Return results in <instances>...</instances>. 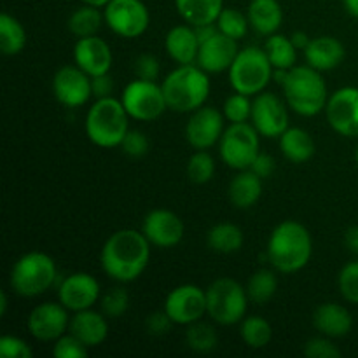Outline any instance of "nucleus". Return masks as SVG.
I'll return each mask as SVG.
<instances>
[{
  "instance_id": "20",
  "label": "nucleus",
  "mask_w": 358,
  "mask_h": 358,
  "mask_svg": "<svg viewBox=\"0 0 358 358\" xmlns=\"http://www.w3.org/2000/svg\"><path fill=\"white\" fill-rule=\"evenodd\" d=\"M73 62L87 76L96 77L101 73H110L114 55L107 42L98 35L77 38L73 45Z\"/></svg>"
},
{
  "instance_id": "16",
  "label": "nucleus",
  "mask_w": 358,
  "mask_h": 358,
  "mask_svg": "<svg viewBox=\"0 0 358 358\" xmlns=\"http://www.w3.org/2000/svg\"><path fill=\"white\" fill-rule=\"evenodd\" d=\"M224 112L219 108L203 105L198 110L191 112V117L185 124V138L189 145L196 150H208L219 143L224 133Z\"/></svg>"
},
{
  "instance_id": "37",
  "label": "nucleus",
  "mask_w": 358,
  "mask_h": 358,
  "mask_svg": "<svg viewBox=\"0 0 358 358\" xmlns=\"http://www.w3.org/2000/svg\"><path fill=\"white\" fill-rule=\"evenodd\" d=\"M219 31H222L227 37L234 38V41L240 42L241 38L247 37L248 28H250V21H248L247 13H241V10L234 9V7H224L222 13L219 14L215 21Z\"/></svg>"
},
{
  "instance_id": "14",
  "label": "nucleus",
  "mask_w": 358,
  "mask_h": 358,
  "mask_svg": "<svg viewBox=\"0 0 358 358\" xmlns=\"http://www.w3.org/2000/svg\"><path fill=\"white\" fill-rule=\"evenodd\" d=\"M325 115L338 135L358 138V87L345 86L334 91L325 105Z\"/></svg>"
},
{
  "instance_id": "50",
  "label": "nucleus",
  "mask_w": 358,
  "mask_h": 358,
  "mask_svg": "<svg viewBox=\"0 0 358 358\" xmlns=\"http://www.w3.org/2000/svg\"><path fill=\"white\" fill-rule=\"evenodd\" d=\"M345 247L348 248L352 254L358 255V226H352V227H348V229H346Z\"/></svg>"
},
{
  "instance_id": "32",
  "label": "nucleus",
  "mask_w": 358,
  "mask_h": 358,
  "mask_svg": "<svg viewBox=\"0 0 358 358\" xmlns=\"http://www.w3.org/2000/svg\"><path fill=\"white\" fill-rule=\"evenodd\" d=\"M27 30L17 17L3 13L0 16V49L6 56H16L27 48Z\"/></svg>"
},
{
  "instance_id": "26",
  "label": "nucleus",
  "mask_w": 358,
  "mask_h": 358,
  "mask_svg": "<svg viewBox=\"0 0 358 358\" xmlns=\"http://www.w3.org/2000/svg\"><path fill=\"white\" fill-rule=\"evenodd\" d=\"M247 16L250 27L257 34L269 37L282 27L283 7L278 0H250L247 7Z\"/></svg>"
},
{
  "instance_id": "6",
  "label": "nucleus",
  "mask_w": 358,
  "mask_h": 358,
  "mask_svg": "<svg viewBox=\"0 0 358 358\" xmlns=\"http://www.w3.org/2000/svg\"><path fill=\"white\" fill-rule=\"evenodd\" d=\"M58 268L51 255L44 252H27L10 269V289L21 297H38L56 282Z\"/></svg>"
},
{
  "instance_id": "43",
  "label": "nucleus",
  "mask_w": 358,
  "mask_h": 358,
  "mask_svg": "<svg viewBox=\"0 0 358 358\" xmlns=\"http://www.w3.org/2000/svg\"><path fill=\"white\" fill-rule=\"evenodd\" d=\"M303 353L308 358H339L341 357V350L332 343V338L327 336H320V338H313L304 345Z\"/></svg>"
},
{
  "instance_id": "39",
  "label": "nucleus",
  "mask_w": 358,
  "mask_h": 358,
  "mask_svg": "<svg viewBox=\"0 0 358 358\" xmlns=\"http://www.w3.org/2000/svg\"><path fill=\"white\" fill-rule=\"evenodd\" d=\"M252 105H254L252 96L234 91V93L231 94V96H227L226 101H224V117L229 122H250Z\"/></svg>"
},
{
  "instance_id": "21",
  "label": "nucleus",
  "mask_w": 358,
  "mask_h": 358,
  "mask_svg": "<svg viewBox=\"0 0 358 358\" xmlns=\"http://www.w3.org/2000/svg\"><path fill=\"white\" fill-rule=\"evenodd\" d=\"M238 52H240L238 41L227 37L222 31H217L215 35L199 44L196 65L201 66L208 73L227 72Z\"/></svg>"
},
{
  "instance_id": "31",
  "label": "nucleus",
  "mask_w": 358,
  "mask_h": 358,
  "mask_svg": "<svg viewBox=\"0 0 358 358\" xmlns=\"http://www.w3.org/2000/svg\"><path fill=\"white\" fill-rule=\"evenodd\" d=\"M103 10L98 9V7L87 6V3H83V6L77 7V9L70 14L69 30L70 34L76 35L77 38L91 37V35H98V31L103 27Z\"/></svg>"
},
{
  "instance_id": "44",
  "label": "nucleus",
  "mask_w": 358,
  "mask_h": 358,
  "mask_svg": "<svg viewBox=\"0 0 358 358\" xmlns=\"http://www.w3.org/2000/svg\"><path fill=\"white\" fill-rule=\"evenodd\" d=\"M0 357L2 358H31L34 350L24 339L17 336H2L0 338Z\"/></svg>"
},
{
  "instance_id": "41",
  "label": "nucleus",
  "mask_w": 358,
  "mask_h": 358,
  "mask_svg": "<svg viewBox=\"0 0 358 358\" xmlns=\"http://www.w3.org/2000/svg\"><path fill=\"white\" fill-rule=\"evenodd\" d=\"M338 287L343 299L352 304H358V261H352L343 266L338 276Z\"/></svg>"
},
{
  "instance_id": "34",
  "label": "nucleus",
  "mask_w": 358,
  "mask_h": 358,
  "mask_svg": "<svg viewBox=\"0 0 358 358\" xmlns=\"http://www.w3.org/2000/svg\"><path fill=\"white\" fill-rule=\"evenodd\" d=\"M264 51L275 69L289 70L292 66H296L297 49L292 44V41H290V37H287V35L278 34V31L269 35L264 44Z\"/></svg>"
},
{
  "instance_id": "7",
  "label": "nucleus",
  "mask_w": 358,
  "mask_h": 358,
  "mask_svg": "<svg viewBox=\"0 0 358 358\" xmlns=\"http://www.w3.org/2000/svg\"><path fill=\"white\" fill-rule=\"evenodd\" d=\"M227 73H229L231 87L234 91L255 96L266 91L268 84L273 80L275 66L269 62L264 48L248 45V48L240 49Z\"/></svg>"
},
{
  "instance_id": "10",
  "label": "nucleus",
  "mask_w": 358,
  "mask_h": 358,
  "mask_svg": "<svg viewBox=\"0 0 358 358\" xmlns=\"http://www.w3.org/2000/svg\"><path fill=\"white\" fill-rule=\"evenodd\" d=\"M119 100L122 101L129 117L136 121H156L168 108L161 84L136 77L122 90Z\"/></svg>"
},
{
  "instance_id": "54",
  "label": "nucleus",
  "mask_w": 358,
  "mask_h": 358,
  "mask_svg": "<svg viewBox=\"0 0 358 358\" xmlns=\"http://www.w3.org/2000/svg\"><path fill=\"white\" fill-rule=\"evenodd\" d=\"M7 304H9L7 294L2 292V294H0V315H2V317L7 313Z\"/></svg>"
},
{
  "instance_id": "1",
  "label": "nucleus",
  "mask_w": 358,
  "mask_h": 358,
  "mask_svg": "<svg viewBox=\"0 0 358 358\" xmlns=\"http://www.w3.org/2000/svg\"><path fill=\"white\" fill-rule=\"evenodd\" d=\"M149 240L138 229H119L101 247V269L119 283H131L143 275L150 259Z\"/></svg>"
},
{
  "instance_id": "29",
  "label": "nucleus",
  "mask_w": 358,
  "mask_h": 358,
  "mask_svg": "<svg viewBox=\"0 0 358 358\" xmlns=\"http://www.w3.org/2000/svg\"><path fill=\"white\" fill-rule=\"evenodd\" d=\"M175 9L192 27L215 23L224 9V0H175Z\"/></svg>"
},
{
  "instance_id": "48",
  "label": "nucleus",
  "mask_w": 358,
  "mask_h": 358,
  "mask_svg": "<svg viewBox=\"0 0 358 358\" xmlns=\"http://www.w3.org/2000/svg\"><path fill=\"white\" fill-rule=\"evenodd\" d=\"M248 170L254 171V173L257 175V177H261L262 180H268V178H271L273 173H275L276 161L275 157L269 156V154L259 152V156L255 157L254 163H252V166L248 168Z\"/></svg>"
},
{
  "instance_id": "28",
  "label": "nucleus",
  "mask_w": 358,
  "mask_h": 358,
  "mask_svg": "<svg viewBox=\"0 0 358 358\" xmlns=\"http://www.w3.org/2000/svg\"><path fill=\"white\" fill-rule=\"evenodd\" d=\"M278 140L280 149H282V154L285 156V159H289L294 164L310 161L313 157L315 150H317L313 136L306 129L297 128V126H294V128L289 126Z\"/></svg>"
},
{
  "instance_id": "18",
  "label": "nucleus",
  "mask_w": 358,
  "mask_h": 358,
  "mask_svg": "<svg viewBox=\"0 0 358 358\" xmlns=\"http://www.w3.org/2000/svg\"><path fill=\"white\" fill-rule=\"evenodd\" d=\"M101 294L100 282L91 273H72L58 287V301L70 311L90 310L98 303Z\"/></svg>"
},
{
  "instance_id": "2",
  "label": "nucleus",
  "mask_w": 358,
  "mask_h": 358,
  "mask_svg": "<svg viewBox=\"0 0 358 358\" xmlns=\"http://www.w3.org/2000/svg\"><path fill=\"white\" fill-rule=\"evenodd\" d=\"M268 261L283 275H292L308 266L313 255V238L304 224L283 220L271 231L268 240Z\"/></svg>"
},
{
  "instance_id": "53",
  "label": "nucleus",
  "mask_w": 358,
  "mask_h": 358,
  "mask_svg": "<svg viewBox=\"0 0 358 358\" xmlns=\"http://www.w3.org/2000/svg\"><path fill=\"white\" fill-rule=\"evenodd\" d=\"M108 2H110V0H83V3L98 7V9H105V6H107Z\"/></svg>"
},
{
  "instance_id": "8",
  "label": "nucleus",
  "mask_w": 358,
  "mask_h": 358,
  "mask_svg": "<svg viewBox=\"0 0 358 358\" xmlns=\"http://www.w3.org/2000/svg\"><path fill=\"white\" fill-rule=\"evenodd\" d=\"M248 303L247 287L233 278H219L206 289V315L219 325L241 324Z\"/></svg>"
},
{
  "instance_id": "12",
  "label": "nucleus",
  "mask_w": 358,
  "mask_h": 358,
  "mask_svg": "<svg viewBox=\"0 0 358 358\" xmlns=\"http://www.w3.org/2000/svg\"><path fill=\"white\" fill-rule=\"evenodd\" d=\"M163 310L175 325L187 327L206 315V290L194 283L175 287L164 299Z\"/></svg>"
},
{
  "instance_id": "47",
  "label": "nucleus",
  "mask_w": 358,
  "mask_h": 358,
  "mask_svg": "<svg viewBox=\"0 0 358 358\" xmlns=\"http://www.w3.org/2000/svg\"><path fill=\"white\" fill-rule=\"evenodd\" d=\"M173 320L168 317V313L164 310L156 311V313H150L145 320V329L150 336L154 338H161V336L168 334L173 327Z\"/></svg>"
},
{
  "instance_id": "30",
  "label": "nucleus",
  "mask_w": 358,
  "mask_h": 358,
  "mask_svg": "<svg viewBox=\"0 0 358 358\" xmlns=\"http://www.w3.org/2000/svg\"><path fill=\"white\" fill-rule=\"evenodd\" d=\"M245 243L243 231L233 222H220L210 227L206 233V245L217 254H234L241 250Z\"/></svg>"
},
{
  "instance_id": "35",
  "label": "nucleus",
  "mask_w": 358,
  "mask_h": 358,
  "mask_svg": "<svg viewBox=\"0 0 358 358\" xmlns=\"http://www.w3.org/2000/svg\"><path fill=\"white\" fill-rule=\"evenodd\" d=\"M240 336L248 348L262 350L271 343L273 327L266 318L252 315V317H245L241 320Z\"/></svg>"
},
{
  "instance_id": "40",
  "label": "nucleus",
  "mask_w": 358,
  "mask_h": 358,
  "mask_svg": "<svg viewBox=\"0 0 358 358\" xmlns=\"http://www.w3.org/2000/svg\"><path fill=\"white\" fill-rule=\"evenodd\" d=\"M100 308L101 313H103L108 320L121 318L129 308V292L121 285L114 287V289L108 290L105 296H101Z\"/></svg>"
},
{
  "instance_id": "27",
  "label": "nucleus",
  "mask_w": 358,
  "mask_h": 358,
  "mask_svg": "<svg viewBox=\"0 0 358 358\" xmlns=\"http://www.w3.org/2000/svg\"><path fill=\"white\" fill-rule=\"evenodd\" d=\"M227 196L236 208H252L262 196V178L252 170H240L229 182Z\"/></svg>"
},
{
  "instance_id": "45",
  "label": "nucleus",
  "mask_w": 358,
  "mask_h": 358,
  "mask_svg": "<svg viewBox=\"0 0 358 358\" xmlns=\"http://www.w3.org/2000/svg\"><path fill=\"white\" fill-rule=\"evenodd\" d=\"M122 152L128 154L129 157H143L149 152V138L143 131L138 129H129L126 133L124 140L121 143Z\"/></svg>"
},
{
  "instance_id": "51",
  "label": "nucleus",
  "mask_w": 358,
  "mask_h": 358,
  "mask_svg": "<svg viewBox=\"0 0 358 358\" xmlns=\"http://www.w3.org/2000/svg\"><path fill=\"white\" fill-rule=\"evenodd\" d=\"M290 41H292V44L296 45L297 51H304V49L310 45L311 37L306 34V31L297 30V31H292V35H290Z\"/></svg>"
},
{
  "instance_id": "38",
  "label": "nucleus",
  "mask_w": 358,
  "mask_h": 358,
  "mask_svg": "<svg viewBox=\"0 0 358 358\" xmlns=\"http://www.w3.org/2000/svg\"><path fill=\"white\" fill-rule=\"evenodd\" d=\"M215 175V159L208 150H196L187 161V177L192 184H208Z\"/></svg>"
},
{
  "instance_id": "25",
  "label": "nucleus",
  "mask_w": 358,
  "mask_h": 358,
  "mask_svg": "<svg viewBox=\"0 0 358 358\" xmlns=\"http://www.w3.org/2000/svg\"><path fill=\"white\" fill-rule=\"evenodd\" d=\"M164 49L177 65H192L198 59L199 38L192 24H177L164 37Z\"/></svg>"
},
{
  "instance_id": "19",
  "label": "nucleus",
  "mask_w": 358,
  "mask_h": 358,
  "mask_svg": "<svg viewBox=\"0 0 358 358\" xmlns=\"http://www.w3.org/2000/svg\"><path fill=\"white\" fill-rule=\"evenodd\" d=\"M142 233L152 247L173 248L184 240L185 226L180 217L166 208H156L143 219Z\"/></svg>"
},
{
  "instance_id": "13",
  "label": "nucleus",
  "mask_w": 358,
  "mask_h": 358,
  "mask_svg": "<svg viewBox=\"0 0 358 358\" xmlns=\"http://www.w3.org/2000/svg\"><path fill=\"white\" fill-rule=\"evenodd\" d=\"M287 101L276 96L275 93L255 94L254 105H252L250 122L257 129L259 135L264 138H280L287 128H289V110Z\"/></svg>"
},
{
  "instance_id": "3",
  "label": "nucleus",
  "mask_w": 358,
  "mask_h": 358,
  "mask_svg": "<svg viewBox=\"0 0 358 358\" xmlns=\"http://www.w3.org/2000/svg\"><path fill=\"white\" fill-rule=\"evenodd\" d=\"M210 73L196 63L178 65L161 83L168 108L178 114H191L206 105L210 96Z\"/></svg>"
},
{
  "instance_id": "33",
  "label": "nucleus",
  "mask_w": 358,
  "mask_h": 358,
  "mask_svg": "<svg viewBox=\"0 0 358 358\" xmlns=\"http://www.w3.org/2000/svg\"><path fill=\"white\" fill-rule=\"evenodd\" d=\"M276 273L278 271L275 268H261L248 278L247 294L250 297V303L262 306L275 297L276 290H278V275Z\"/></svg>"
},
{
  "instance_id": "15",
  "label": "nucleus",
  "mask_w": 358,
  "mask_h": 358,
  "mask_svg": "<svg viewBox=\"0 0 358 358\" xmlns=\"http://www.w3.org/2000/svg\"><path fill=\"white\" fill-rule=\"evenodd\" d=\"M70 311L62 303L37 304L28 315V331L37 341L55 343L69 332Z\"/></svg>"
},
{
  "instance_id": "49",
  "label": "nucleus",
  "mask_w": 358,
  "mask_h": 358,
  "mask_svg": "<svg viewBox=\"0 0 358 358\" xmlns=\"http://www.w3.org/2000/svg\"><path fill=\"white\" fill-rule=\"evenodd\" d=\"M91 90H93V96L96 98V100L112 96L114 80H112L110 73H101V76L91 77Z\"/></svg>"
},
{
  "instance_id": "5",
  "label": "nucleus",
  "mask_w": 358,
  "mask_h": 358,
  "mask_svg": "<svg viewBox=\"0 0 358 358\" xmlns=\"http://www.w3.org/2000/svg\"><path fill=\"white\" fill-rule=\"evenodd\" d=\"M129 115L121 100L114 96L100 98L90 107L84 121L87 138L101 149L121 147L129 131Z\"/></svg>"
},
{
  "instance_id": "4",
  "label": "nucleus",
  "mask_w": 358,
  "mask_h": 358,
  "mask_svg": "<svg viewBox=\"0 0 358 358\" xmlns=\"http://www.w3.org/2000/svg\"><path fill=\"white\" fill-rule=\"evenodd\" d=\"M282 87L287 105L296 114L303 117H313L325 110L329 100L327 84L322 77V72L315 70L313 66H292Z\"/></svg>"
},
{
  "instance_id": "52",
  "label": "nucleus",
  "mask_w": 358,
  "mask_h": 358,
  "mask_svg": "<svg viewBox=\"0 0 358 358\" xmlns=\"http://www.w3.org/2000/svg\"><path fill=\"white\" fill-rule=\"evenodd\" d=\"M343 6H345L346 13H348L350 16L357 17L358 20V0H343Z\"/></svg>"
},
{
  "instance_id": "46",
  "label": "nucleus",
  "mask_w": 358,
  "mask_h": 358,
  "mask_svg": "<svg viewBox=\"0 0 358 358\" xmlns=\"http://www.w3.org/2000/svg\"><path fill=\"white\" fill-rule=\"evenodd\" d=\"M133 70H135L136 79L157 80L161 73L159 59H157L154 55H140L138 58L135 59Z\"/></svg>"
},
{
  "instance_id": "42",
  "label": "nucleus",
  "mask_w": 358,
  "mask_h": 358,
  "mask_svg": "<svg viewBox=\"0 0 358 358\" xmlns=\"http://www.w3.org/2000/svg\"><path fill=\"white\" fill-rule=\"evenodd\" d=\"M87 352L90 348L70 332L56 339L55 346H52V357L56 358H86Z\"/></svg>"
},
{
  "instance_id": "55",
  "label": "nucleus",
  "mask_w": 358,
  "mask_h": 358,
  "mask_svg": "<svg viewBox=\"0 0 358 358\" xmlns=\"http://www.w3.org/2000/svg\"><path fill=\"white\" fill-rule=\"evenodd\" d=\"M355 163H357V166H358V145H357V150H355Z\"/></svg>"
},
{
  "instance_id": "11",
  "label": "nucleus",
  "mask_w": 358,
  "mask_h": 358,
  "mask_svg": "<svg viewBox=\"0 0 358 358\" xmlns=\"http://www.w3.org/2000/svg\"><path fill=\"white\" fill-rule=\"evenodd\" d=\"M103 16L105 24L124 38L140 37L150 23V13L143 0H110L105 6Z\"/></svg>"
},
{
  "instance_id": "36",
  "label": "nucleus",
  "mask_w": 358,
  "mask_h": 358,
  "mask_svg": "<svg viewBox=\"0 0 358 358\" xmlns=\"http://www.w3.org/2000/svg\"><path fill=\"white\" fill-rule=\"evenodd\" d=\"M185 343H187V346L192 352L210 353L219 345V336H217V331L213 329V325L198 320L194 324L187 325Z\"/></svg>"
},
{
  "instance_id": "17",
  "label": "nucleus",
  "mask_w": 358,
  "mask_h": 358,
  "mask_svg": "<svg viewBox=\"0 0 358 358\" xmlns=\"http://www.w3.org/2000/svg\"><path fill=\"white\" fill-rule=\"evenodd\" d=\"M52 94L65 107H83L93 96L91 76L77 65L62 66L52 77Z\"/></svg>"
},
{
  "instance_id": "22",
  "label": "nucleus",
  "mask_w": 358,
  "mask_h": 358,
  "mask_svg": "<svg viewBox=\"0 0 358 358\" xmlns=\"http://www.w3.org/2000/svg\"><path fill=\"white\" fill-rule=\"evenodd\" d=\"M70 334L76 336L87 348H96L108 338V318L93 308L76 311L70 318Z\"/></svg>"
},
{
  "instance_id": "9",
  "label": "nucleus",
  "mask_w": 358,
  "mask_h": 358,
  "mask_svg": "<svg viewBox=\"0 0 358 358\" xmlns=\"http://www.w3.org/2000/svg\"><path fill=\"white\" fill-rule=\"evenodd\" d=\"M219 152L233 170H248L261 152V135L252 122H229L219 140Z\"/></svg>"
},
{
  "instance_id": "24",
  "label": "nucleus",
  "mask_w": 358,
  "mask_h": 358,
  "mask_svg": "<svg viewBox=\"0 0 358 358\" xmlns=\"http://www.w3.org/2000/svg\"><path fill=\"white\" fill-rule=\"evenodd\" d=\"M313 325L322 336L338 339L352 332L353 317L348 308L338 303H324L315 310Z\"/></svg>"
},
{
  "instance_id": "23",
  "label": "nucleus",
  "mask_w": 358,
  "mask_h": 358,
  "mask_svg": "<svg viewBox=\"0 0 358 358\" xmlns=\"http://www.w3.org/2000/svg\"><path fill=\"white\" fill-rule=\"evenodd\" d=\"M303 52L308 65L313 66L318 72L338 69L346 55L343 42L332 35H320V37L311 38L310 45Z\"/></svg>"
}]
</instances>
